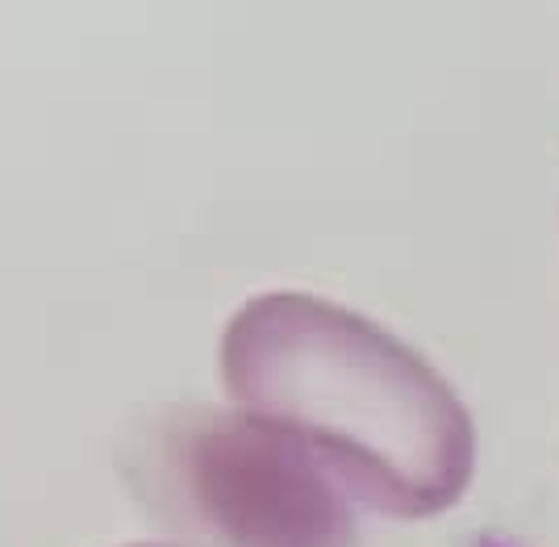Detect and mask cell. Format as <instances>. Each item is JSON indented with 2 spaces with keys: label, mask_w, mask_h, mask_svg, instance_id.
I'll return each mask as SVG.
<instances>
[{
  "label": "cell",
  "mask_w": 559,
  "mask_h": 547,
  "mask_svg": "<svg viewBox=\"0 0 559 547\" xmlns=\"http://www.w3.org/2000/svg\"><path fill=\"white\" fill-rule=\"evenodd\" d=\"M121 547H188V544H167V539H142V544H121Z\"/></svg>",
  "instance_id": "cell-3"
},
{
  "label": "cell",
  "mask_w": 559,
  "mask_h": 547,
  "mask_svg": "<svg viewBox=\"0 0 559 547\" xmlns=\"http://www.w3.org/2000/svg\"><path fill=\"white\" fill-rule=\"evenodd\" d=\"M171 480L213 547H355L359 506L297 435L242 409L171 435Z\"/></svg>",
  "instance_id": "cell-2"
},
{
  "label": "cell",
  "mask_w": 559,
  "mask_h": 547,
  "mask_svg": "<svg viewBox=\"0 0 559 547\" xmlns=\"http://www.w3.org/2000/svg\"><path fill=\"white\" fill-rule=\"evenodd\" d=\"M217 372L234 409L297 435L355 506L439 519L476 476V423L443 372L368 313L267 288L226 318Z\"/></svg>",
  "instance_id": "cell-1"
}]
</instances>
